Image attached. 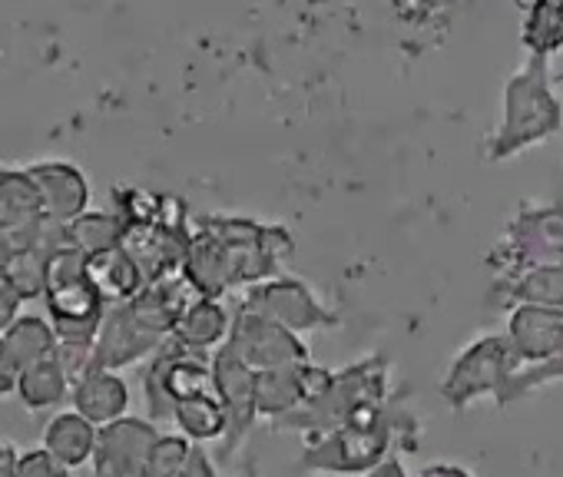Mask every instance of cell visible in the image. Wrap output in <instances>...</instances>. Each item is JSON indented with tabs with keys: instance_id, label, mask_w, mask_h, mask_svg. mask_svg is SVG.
Instances as JSON below:
<instances>
[{
	"instance_id": "cell-1",
	"label": "cell",
	"mask_w": 563,
	"mask_h": 477,
	"mask_svg": "<svg viewBox=\"0 0 563 477\" xmlns=\"http://www.w3.org/2000/svg\"><path fill=\"white\" fill-rule=\"evenodd\" d=\"M388 398H391V365L385 355H368L342 371H332L329 388L302 404L299 411L272 421L275 431H299L306 437L358 424V421H375L388 414Z\"/></svg>"
},
{
	"instance_id": "cell-2",
	"label": "cell",
	"mask_w": 563,
	"mask_h": 477,
	"mask_svg": "<svg viewBox=\"0 0 563 477\" xmlns=\"http://www.w3.org/2000/svg\"><path fill=\"white\" fill-rule=\"evenodd\" d=\"M44 302H47V315L64 345L93 348V339L107 315V299L97 292V286L87 273V256H80L70 246H60L51 256Z\"/></svg>"
},
{
	"instance_id": "cell-3",
	"label": "cell",
	"mask_w": 563,
	"mask_h": 477,
	"mask_svg": "<svg viewBox=\"0 0 563 477\" xmlns=\"http://www.w3.org/2000/svg\"><path fill=\"white\" fill-rule=\"evenodd\" d=\"M395 414H382L375 421L345 424L316 437H306V447L299 454V470L306 474H368L375 470L388 454L395 441Z\"/></svg>"
},
{
	"instance_id": "cell-4",
	"label": "cell",
	"mask_w": 563,
	"mask_h": 477,
	"mask_svg": "<svg viewBox=\"0 0 563 477\" xmlns=\"http://www.w3.org/2000/svg\"><path fill=\"white\" fill-rule=\"evenodd\" d=\"M543 60L547 57H537L527 64L523 74H517L507 87V120L500 126V133L494 136L490 143V159H507L514 156L517 149L550 136L560 123H563V113H560V103L550 97V87H547V70H543Z\"/></svg>"
},
{
	"instance_id": "cell-5",
	"label": "cell",
	"mask_w": 563,
	"mask_h": 477,
	"mask_svg": "<svg viewBox=\"0 0 563 477\" xmlns=\"http://www.w3.org/2000/svg\"><path fill=\"white\" fill-rule=\"evenodd\" d=\"M514 371H520V362L507 335H481L471 345H464L461 355L451 362L441 381V398L454 411H464L481 398L497 401Z\"/></svg>"
},
{
	"instance_id": "cell-6",
	"label": "cell",
	"mask_w": 563,
	"mask_h": 477,
	"mask_svg": "<svg viewBox=\"0 0 563 477\" xmlns=\"http://www.w3.org/2000/svg\"><path fill=\"white\" fill-rule=\"evenodd\" d=\"M143 391H146V404H150V418L153 421H169L176 401L199 395V391H212V365L183 348L173 335L159 345V352L153 355L146 375H143Z\"/></svg>"
},
{
	"instance_id": "cell-7",
	"label": "cell",
	"mask_w": 563,
	"mask_h": 477,
	"mask_svg": "<svg viewBox=\"0 0 563 477\" xmlns=\"http://www.w3.org/2000/svg\"><path fill=\"white\" fill-rule=\"evenodd\" d=\"M490 259L504 279L533 266L563 263V206H537L517 212V219L507 225L500 249Z\"/></svg>"
},
{
	"instance_id": "cell-8",
	"label": "cell",
	"mask_w": 563,
	"mask_h": 477,
	"mask_svg": "<svg viewBox=\"0 0 563 477\" xmlns=\"http://www.w3.org/2000/svg\"><path fill=\"white\" fill-rule=\"evenodd\" d=\"M209 365H212V391L219 395L229 418V431L222 437V457H229L232 451H239V444L258 421V391H255L258 371L249 362H242L225 342L216 348Z\"/></svg>"
},
{
	"instance_id": "cell-9",
	"label": "cell",
	"mask_w": 563,
	"mask_h": 477,
	"mask_svg": "<svg viewBox=\"0 0 563 477\" xmlns=\"http://www.w3.org/2000/svg\"><path fill=\"white\" fill-rule=\"evenodd\" d=\"M225 345L242 362H249L255 371L289 365V362H309V348L302 345L299 332L286 329L282 322H275L255 309H245V306H239Z\"/></svg>"
},
{
	"instance_id": "cell-10",
	"label": "cell",
	"mask_w": 563,
	"mask_h": 477,
	"mask_svg": "<svg viewBox=\"0 0 563 477\" xmlns=\"http://www.w3.org/2000/svg\"><path fill=\"white\" fill-rule=\"evenodd\" d=\"M245 309H255L275 322H282L292 332H312V329H322V325H335L339 319L312 296V289L299 279H289V276H275V279H265V282H255L249 286L245 299L239 302Z\"/></svg>"
},
{
	"instance_id": "cell-11",
	"label": "cell",
	"mask_w": 563,
	"mask_h": 477,
	"mask_svg": "<svg viewBox=\"0 0 563 477\" xmlns=\"http://www.w3.org/2000/svg\"><path fill=\"white\" fill-rule=\"evenodd\" d=\"M166 339H159L156 332H150L126 302L120 306H107L103 325L93 339L90 348V368L87 371H120L130 368L143 358H153L159 352Z\"/></svg>"
},
{
	"instance_id": "cell-12",
	"label": "cell",
	"mask_w": 563,
	"mask_h": 477,
	"mask_svg": "<svg viewBox=\"0 0 563 477\" xmlns=\"http://www.w3.org/2000/svg\"><path fill=\"white\" fill-rule=\"evenodd\" d=\"M332 381V368H319L312 362H289V365H275L262 368L255 391H258V418L278 421L302 404L316 401Z\"/></svg>"
},
{
	"instance_id": "cell-13",
	"label": "cell",
	"mask_w": 563,
	"mask_h": 477,
	"mask_svg": "<svg viewBox=\"0 0 563 477\" xmlns=\"http://www.w3.org/2000/svg\"><path fill=\"white\" fill-rule=\"evenodd\" d=\"M156 441H159V428L153 424V418L146 421V418L123 414L103 424L90 461L93 477H136Z\"/></svg>"
},
{
	"instance_id": "cell-14",
	"label": "cell",
	"mask_w": 563,
	"mask_h": 477,
	"mask_svg": "<svg viewBox=\"0 0 563 477\" xmlns=\"http://www.w3.org/2000/svg\"><path fill=\"white\" fill-rule=\"evenodd\" d=\"M507 342L520 368L543 365L563 348V309L520 302L507 315Z\"/></svg>"
},
{
	"instance_id": "cell-15",
	"label": "cell",
	"mask_w": 563,
	"mask_h": 477,
	"mask_svg": "<svg viewBox=\"0 0 563 477\" xmlns=\"http://www.w3.org/2000/svg\"><path fill=\"white\" fill-rule=\"evenodd\" d=\"M44 225V196L31 169H0V235L27 243Z\"/></svg>"
},
{
	"instance_id": "cell-16",
	"label": "cell",
	"mask_w": 563,
	"mask_h": 477,
	"mask_svg": "<svg viewBox=\"0 0 563 477\" xmlns=\"http://www.w3.org/2000/svg\"><path fill=\"white\" fill-rule=\"evenodd\" d=\"M31 176L44 196V215L51 225H67L80 212H87L90 186H87V176L74 163L44 159V163L31 166Z\"/></svg>"
},
{
	"instance_id": "cell-17",
	"label": "cell",
	"mask_w": 563,
	"mask_h": 477,
	"mask_svg": "<svg viewBox=\"0 0 563 477\" xmlns=\"http://www.w3.org/2000/svg\"><path fill=\"white\" fill-rule=\"evenodd\" d=\"M70 404L97 428L117 421L130 408V388L117 371H87L70 388Z\"/></svg>"
},
{
	"instance_id": "cell-18",
	"label": "cell",
	"mask_w": 563,
	"mask_h": 477,
	"mask_svg": "<svg viewBox=\"0 0 563 477\" xmlns=\"http://www.w3.org/2000/svg\"><path fill=\"white\" fill-rule=\"evenodd\" d=\"M97 434H100V428H97L90 418H84L77 408H70V411L54 414V418L44 424V437H41V441H44V447H47L60 464H67L70 470H77V467H84V464L93 461Z\"/></svg>"
},
{
	"instance_id": "cell-19",
	"label": "cell",
	"mask_w": 563,
	"mask_h": 477,
	"mask_svg": "<svg viewBox=\"0 0 563 477\" xmlns=\"http://www.w3.org/2000/svg\"><path fill=\"white\" fill-rule=\"evenodd\" d=\"M229 329H232V319H229V312L219 306V299H202V296H196V299L183 309V315H179V322H176V329H173V339H176L183 348H189V352H196V355H206L209 348H219V345L229 339Z\"/></svg>"
},
{
	"instance_id": "cell-20",
	"label": "cell",
	"mask_w": 563,
	"mask_h": 477,
	"mask_svg": "<svg viewBox=\"0 0 563 477\" xmlns=\"http://www.w3.org/2000/svg\"><path fill=\"white\" fill-rule=\"evenodd\" d=\"M87 273L97 286V292L107 299V306H120V302H130L136 292H143L146 279L136 266V259L117 246L110 253H100V256H90L87 259Z\"/></svg>"
},
{
	"instance_id": "cell-21",
	"label": "cell",
	"mask_w": 563,
	"mask_h": 477,
	"mask_svg": "<svg viewBox=\"0 0 563 477\" xmlns=\"http://www.w3.org/2000/svg\"><path fill=\"white\" fill-rule=\"evenodd\" d=\"M74 388V378L67 371V365L54 355V358H44V362H34L27 368H21V378H18V401L27 408V411H51L57 408L60 401H67Z\"/></svg>"
},
{
	"instance_id": "cell-22",
	"label": "cell",
	"mask_w": 563,
	"mask_h": 477,
	"mask_svg": "<svg viewBox=\"0 0 563 477\" xmlns=\"http://www.w3.org/2000/svg\"><path fill=\"white\" fill-rule=\"evenodd\" d=\"M179 434H186L192 444H209V441H222L225 431H229V418H225V408L219 401L216 391H199V395H189L183 401H176L173 408V418H169Z\"/></svg>"
},
{
	"instance_id": "cell-23",
	"label": "cell",
	"mask_w": 563,
	"mask_h": 477,
	"mask_svg": "<svg viewBox=\"0 0 563 477\" xmlns=\"http://www.w3.org/2000/svg\"><path fill=\"white\" fill-rule=\"evenodd\" d=\"M126 219L120 212H80L74 222L64 225V243L80 256H100L123 246Z\"/></svg>"
},
{
	"instance_id": "cell-24",
	"label": "cell",
	"mask_w": 563,
	"mask_h": 477,
	"mask_svg": "<svg viewBox=\"0 0 563 477\" xmlns=\"http://www.w3.org/2000/svg\"><path fill=\"white\" fill-rule=\"evenodd\" d=\"M497 289L504 292V299H507L510 306L530 302V306L563 309V263L523 269V273H517V276L500 279Z\"/></svg>"
},
{
	"instance_id": "cell-25",
	"label": "cell",
	"mask_w": 563,
	"mask_h": 477,
	"mask_svg": "<svg viewBox=\"0 0 563 477\" xmlns=\"http://www.w3.org/2000/svg\"><path fill=\"white\" fill-rule=\"evenodd\" d=\"M4 342L21 368L54 358L60 348V335H57L54 322L44 315H18V322L4 332Z\"/></svg>"
},
{
	"instance_id": "cell-26",
	"label": "cell",
	"mask_w": 563,
	"mask_h": 477,
	"mask_svg": "<svg viewBox=\"0 0 563 477\" xmlns=\"http://www.w3.org/2000/svg\"><path fill=\"white\" fill-rule=\"evenodd\" d=\"M523 44L537 57H547L563 47V0H537L527 18Z\"/></svg>"
},
{
	"instance_id": "cell-27",
	"label": "cell",
	"mask_w": 563,
	"mask_h": 477,
	"mask_svg": "<svg viewBox=\"0 0 563 477\" xmlns=\"http://www.w3.org/2000/svg\"><path fill=\"white\" fill-rule=\"evenodd\" d=\"M560 378H563V348H560L550 362H543V365H530V368L514 371V378L504 385V391H500V398H497V408H507V404L527 398L530 391L547 388V385H553V381H560Z\"/></svg>"
},
{
	"instance_id": "cell-28",
	"label": "cell",
	"mask_w": 563,
	"mask_h": 477,
	"mask_svg": "<svg viewBox=\"0 0 563 477\" xmlns=\"http://www.w3.org/2000/svg\"><path fill=\"white\" fill-rule=\"evenodd\" d=\"M189 454H192V441L186 434H159L136 477H176L189 461Z\"/></svg>"
},
{
	"instance_id": "cell-29",
	"label": "cell",
	"mask_w": 563,
	"mask_h": 477,
	"mask_svg": "<svg viewBox=\"0 0 563 477\" xmlns=\"http://www.w3.org/2000/svg\"><path fill=\"white\" fill-rule=\"evenodd\" d=\"M18 477H70V467L60 464L47 447L24 451L18 464Z\"/></svg>"
},
{
	"instance_id": "cell-30",
	"label": "cell",
	"mask_w": 563,
	"mask_h": 477,
	"mask_svg": "<svg viewBox=\"0 0 563 477\" xmlns=\"http://www.w3.org/2000/svg\"><path fill=\"white\" fill-rule=\"evenodd\" d=\"M18 378H21V365L14 362L8 342L0 339V398H8L18 391Z\"/></svg>"
},
{
	"instance_id": "cell-31",
	"label": "cell",
	"mask_w": 563,
	"mask_h": 477,
	"mask_svg": "<svg viewBox=\"0 0 563 477\" xmlns=\"http://www.w3.org/2000/svg\"><path fill=\"white\" fill-rule=\"evenodd\" d=\"M21 302H24V299H21L11 286H0V339H4V332L18 322Z\"/></svg>"
},
{
	"instance_id": "cell-32",
	"label": "cell",
	"mask_w": 563,
	"mask_h": 477,
	"mask_svg": "<svg viewBox=\"0 0 563 477\" xmlns=\"http://www.w3.org/2000/svg\"><path fill=\"white\" fill-rule=\"evenodd\" d=\"M176 477H219V474H216L212 457L202 451V444H192V454H189V461L183 464V470Z\"/></svg>"
},
{
	"instance_id": "cell-33",
	"label": "cell",
	"mask_w": 563,
	"mask_h": 477,
	"mask_svg": "<svg viewBox=\"0 0 563 477\" xmlns=\"http://www.w3.org/2000/svg\"><path fill=\"white\" fill-rule=\"evenodd\" d=\"M418 477H474L467 467L461 464H448V461H438V464H428L418 470Z\"/></svg>"
},
{
	"instance_id": "cell-34",
	"label": "cell",
	"mask_w": 563,
	"mask_h": 477,
	"mask_svg": "<svg viewBox=\"0 0 563 477\" xmlns=\"http://www.w3.org/2000/svg\"><path fill=\"white\" fill-rule=\"evenodd\" d=\"M21 454L11 441H0V477H18Z\"/></svg>"
},
{
	"instance_id": "cell-35",
	"label": "cell",
	"mask_w": 563,
	"mask_h": 477,
	"mask_svg": "<svg viewBox=\"0 0 563 477\" xmlns=\"http://www.w3.org/2000/svg\"><path fill=\"white\" fill-rule=\"evenodd\" d=\"M14 239L0 235V286H8V276H11V263H14Z\"/></svg>"
},
{
	"instance_id": "cell-36",
	"label": "cell",
	"mask_w": 563,
	"mask_h": 477,
	"mask_svg": "<svg viewBox=\"0 0 563 477\" xmlns=\"http://www.w3.org/2000/svg\"><path fill=\"white\" fill-rule=\"evenodd\" d=\"M365 477H408V470H405V464L395 457V454H388L375 470H368Z\"/></svg>"
},
{
	"instance_id": "cell-37",
	"label": "cell",
	"mask_w": 563,
	"mask_h": 477,
	"mask_svg": "<svg viewBox=\"0 0 563 477\" xmlns=\"http://www.w3.org/2000/svg\"><path fill=\"white\" fill-rule=\"evenodd\" d=\"M245 477H258V474H255V467H249V470H245Z\"/></svg>"
}]
</instances>
